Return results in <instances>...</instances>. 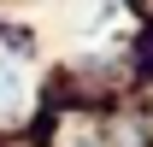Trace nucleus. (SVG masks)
I'll use <instances>...</instances> for the list:
<instances>
[{"instance_id": "f257e3e1", "label": "nucleus", "mask_w": 153, "mask_h": 147, "mask_svg": "<svg viewBox=\"0 0 153 147\" xmlns=\"http://www.w3.org/2000/svg\"><path fill=\"white\" fill-rule=\"evenodd\" d=\"M24 106H30V76H24V65L0 59V118H12Z\"/></svg>"}]
</instances>
